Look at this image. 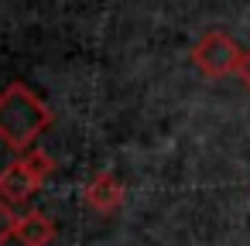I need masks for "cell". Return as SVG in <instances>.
I'll return each instance as SVG.
<instances>
[{
	"label": "cell",
	"mask_w": 250,
	"mask_h": 246,
	"mask_svg": "<svg viewBox=\"0 0 250 246\" xmlns=\"http://www.w3.org/2000/svg\"><path fill=\"white\" fill-rule=\"evenodd\" d=\"M52 236H55V226H52V219H45L42 212H24V215H18V222H14V239H18L21 246H48Z\"/></svg>",
	"instance_id": "277c9868"
},
{
	"label": "cell",
	"mask_w": 250,
	"mask_h": 246,
	"mask_svg": "<svg viewBox=\"0 0 250 246\" xmlns=\"http://www.w3.org/2000/svg\"><path fill=\"white\" fill-rule=\"evenodd\" d=\"M236 76H240V82H247V86H250V52H243V55H240Z\"/></svg>",
	"instance_id": "8992f818"
},
{
	"label": "cell",
	"mask_w": 250,
	"mask_h": 246,
	"mask_svg": "<svg viewBox=\"0 0 250 246\" xmlns=\"http://www.w3.org/2000/svg\"><path fill=\"white\" fill-rule=\"evenodd\" d=\"M14 215H11V208H7V202L4 198H0V243H4V239H11L14 236Z\"/></svg>",
	"instance_id": "5b68a950"
},
{
	"label": "cell",
	"mask_w": 250,
	"mask_h": 246,
	"mask_svg": "<svg viewBox=\"0 0 250 246\" xmlns=\"http://www.w3.org/2000/svg\"><path fill=\"white\" fill-rule=\"evenodd\" d=\"M45 127H48V110L31 89L11 86L0 93V137L7 147L18 151L28 147Z\"/></svg>",
	"instance_id": "6da1fadb"
},
{
	"label": "cell",
	"mask_w": 250,
	"mask_h": 246,
	"mask_svg": "<svg viewBox=\"0 0 250 246\" xmlns=\"http://www.w3.org/2000/svg\"><path fill=\"white\" fill-rule=\"evenodd\" d=\"M48 168L52 164H48L45 154H31V157H24L18 164H7L0 171V198L4 202H24L38 188V181L45 178Z\"/></svg>",
	"instance_id": "7a4b0ae2"
},
{
	"label": "cell",
	"mask_w": 250,
	"mask_h": 246,
	"mask_svg": "<svg viewBox=\"0 0 250 246\" xmlns=\"http://www.w3.org/2000/svg\"><path fill=\"white\" fill-rule=\"evenodd\" d=\"M195 62L202 65V72L209 76H223L229 72L233 65H240V52L233 48V41L226 35H206L199 45H195Z\"/></svg>",
	"instance_id": "3957f363"
}]
</instances>
